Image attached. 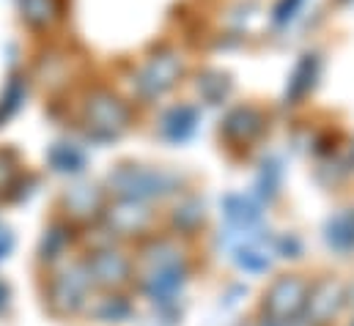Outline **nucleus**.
Segmentation results:
<instances>
[{"label": "nucleus", "mask_w": 354, "mask_h": 326, "mask_svg": "<svg viewBox=\"0 0 354 326\" xmlns=\"http://www.w3.org/2000/svg\"><path fill=\"white\" fill-rule=\"evenodd\" d=\"M86 121L88 129L102 135V137H113L118 132L127 129L129 124V107L121 96H115L107 88H96L86 102Z\"/></svg>", "instance_id": "f257e3e1"}, {"label": "nucleus", "mask_w": 354, "mask_h": 326, "mask_svg": "<svg viewBox=\"0 0 354 326\" xmlns=\"http://www.w3.org/2000/svg\"><path fill=\"white\" fill-rule=\"evenodd\" d=\"M178 77H181V58L174 50H160L138 66L135 85L143 96L154 99V96H162L165 90H171L178 82Z\"/></svg>", "instance_id": "f03ea898"}, {"label": "nucleus", "mask_w": 354, "mask_h": 326, "mask_svg": "<svg viewBox=\"0 0 354 326\" xmlns=\"http://www.w3.org/2000/svg\"><path fill=\"white\" fill-rule=\"evenodd\" d=\"M17 8L30 30H50L61 19V0H17Z\"/></svg>", "instance_id": "7ed1b4c3"}]
</instances>
